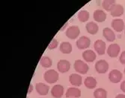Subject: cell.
<instances>
[{
    "label": "cell",
    "mask_w": 125,
    "mask_h": 98,
    "mask_svg": "<svg viewBox=\"0 0 125 98\" xmlns=\"http://www.w3.org/2000/svg\"><path fill=\"white\" fill-rule=\"evenodd\" d=\"M44 80L48 83H54L59 80V73L54 69H50L44 73Z\"/></svg>",
    "instance_id": "cell-1"
},
{
    "label": "cell",
    "mask_w": 125,
    "mask_h": 98,
    "mask_svg": "<svg viewBox=\"0 0 125 98\" xmlns=\"http://www.w3.org/2000/svg\"><path fill=\"white\" fill-rule=\"evenodd\" d=\"M74 69L79 74H87L88 71L89 70V67H88V65L83 60H77L74 62Z\"/></svg>",
    "instance_id": "cell-2"
},
{
    "label": "cell",
    "mask_w": 125,
    "mask_h": 98,
    "mask_svg": "<svg viewBox=\"0 0 125 98\" xmlns=\"http://www.w3.org/2000/svg\"><path fill=\"white\" fill-rule=\"evenodd\" d=\"M94 67L97 73L105 74L109 70V63L105 60H100L95 63Z\"/></svg>",
    "instance_id": "cell-3"
},
{
    "label": "cell",
    "mask_w": 125,
    "mask_h": 98,
    "mask_svg": "<svg viewBox=\"0 0 125 98\" xmlns=\"http://www.w3.org/2000/svg\"><path fill=\"white\" fill-rule=\"evenodd\" d=\"M79 34H80V29L78 26H76V25H72V26H70L68 28H67V30H66V37H68L71 39H76Z\"/></svg>",
    "instance_id": "cell-4"
},
{
    "label": "cell",
    "mask_w": 125,
    "mask_h": 98,
    "mask_svg": "<svg viewBox=\"0 0 125 98\" xmlns=\"http://www.w3.org/2000/svg\"><path fill=\"white\" fill-rule=\"evenodd\" d=\"M122 77H123L122 73L117 69L112 70L109 74V80L111 83H118L121 82V80H122Z\"/></svg>",
    "instance_id": "cell-5"
},
{
    "label": "cell",
    "mask_w": 125,
    "mask_h": 98,
    "mask_svg": "<svg viewBox=\"0 0 125 98\" xmlns=\"http://www.w3.org/2000/svg\"><path fill=\"white\" fill-rule=\"evenodd\" d=\"M120 51H121V48L117 43H113V44L109 45V46L107 48V54L109 55V57L112 58L117 57Z\"/></svg>",
    "instance_id": "cell-6"
},
{
    "label": "cell",
    "mask_w": 125,
    "mask_h": 98,
    "mask_svg": "<svg viewBox=\"0 0 125 98\" xmlns=\"http://www.w3.org/2000/svg\"><path fill=\"white\" fill-rule=\"evenodd\" d=\"M76 47L79 50H83V49L88 48L90 46L91 40L88 37L85 36H83L81 37H79V39L76 41Z\"/></svg>",
    "instance_id": "cell-7"
},
{
    "label": "cell",
    "mask_w": 125,
    "mask_h": 98,
    "mask_svg": "<svg viewBox=\"0 0 125 98\" xmlns=\"http://www.w3.org/2000/svg\"><path fill=\"white\" fill-rule=\"evenodd\" d=\"M106 42L102 39H97L94 43V48L95 51L99 55H104L106 51Z\"/></svg>",
    "instance_id": "cell-8"
},
{
    "label": "cell",
    "mask_w": 125,
    "mask_h": 98,
    "mask_svg": "<svg viewBox=\"0 0 125 98\" xmlns=\"http://www.w3.org/2000/svg\"><path fill=\"white\" fill-rule=\"evenodd\" d=\"M112 28L114 29L116 32H121L124 30L125 25L124 23V20L122 19H114L111 23Z\"/></svg>",
    "instance_id": "cell-9"
},
{
    "label": "cell",
    "mask_w": 125,
    "mask_h": 98,
    "mask_svg": "<svg viewBox=\"0 0 125 98\" xmlns=\"http://www.w3.org/2000/svg\"><path fill=\"white\" fill-rule=\"evenodd\" d=\"M58 71L61 73H66L71 68V63L66 60H61L57 63Z\"/></svg>",
    "instance_id": "cell-10"
},
{
    "label": "cell",
    "mask_w": 125,
    "mask_h": 98,
    "mask_svg": "<svg viewBox=\"0 0 125 98\" xmlns=\"http://www.w3.org/2000/svg\"><path fill=\"white\" fill-rule=\"evenodd\" d=\"M81 97V91L75 87H70L66 91L67 98H78Z\"/></svg>",
    "instance_id": "cell-11"
},
{
    "label": "cell",
    "mask_w": 125,
    "mask_h": 98,
    "mask_svg": "<svg viewBox=\"0 0 125 98\" xmlns=\"http://www.w3.org/2000/svg\"><path fill=\"white\" fill-rule=\"evenodd\" d=\"M124 10L121 5L115 4L110 10V14L113 17H118L124 14Z\"/></svg>",
    "instance_id": "cell-12"
},
{
    "label": "cell",
    "mask_w": 125,
    "mask_h": 98,
    "mask_svg": "<svg viewBox=\"0 0 125 98\" xmlns=\"http://www.w3.org/2000/svg\"><path fill=\"white\" fill-rule=\"evenodd\" d=\"M64 94V87L62 85H55L51 89V94L55 98H61Z\"/></svg>",
    "instance_id": "cell-13"
},
{
    "label": "cell",
    "mask_w": 125,
    "mask_h": 98,
    "mask_svg": "<svg viewBox=\"0 0 125 98\" xmlns=\"http://www.w3.org/2000/svg\"><path fill=\"white\" fill-rule=\"evenodd\" d=\"M69 82L73 86H80L83 83L82 77L78 74H71L69 76Z\"/></svg>",
    "instance_id": "cell-14"
},
{
    "label": "cell",
    "mask_w": 125,
    "mask_h": 98,
    "mask_svg": "<svg viewBox=\"0 0 125 98\" xmlns=\"http://www.w3.org/2000/svg\"><path fill=\"white\" fill-rule=\"evenodd\" d=\"M35 89H36V91L40 95H47L49 92L50 87L44 83H36L35 85Z\"/></svg>",
    "instance_id": "cell-15"
},
{
    "label": "cell",
    "mask_w": 125,
    "mask_h": 98,
    "mask_svg": "<svg viewBox=\"0 0 125 98\" xmlns=\"http://www.w3.org/2000/svg\"><path fill=\"white\" fill-rule=\"evenodd\" d=\"M93 18L97 23H103L106 19V14L103 10H96L94 12Z\"/></svg>",
    "instance_id": "cell-16"
},
{
    "label": "cell",
    "mask_w": 125,
    "mask_h": 98,
    "mask_svg": "<svg viewBox=\"0 0 125 98\" xmlns=\"http://www.w3.org/2000/svg\"><path fill=\"white\" fill-rule=\"evenodd\" d=\"M83 58L88 62H92L96 60V53L92 50H86L83 52Z\"/></svg>",
    "instance_id": "cell-17"
},
{
    "label": "cell",
    "mask_w": 125,
    "mask_h": 98,
    "mask_svg": "<svg viewBox=\"0 0 125 98\" xmlns=\"http://www.w3.org/2000/svg\"><path fill=\"white\" fill-rule=\"evenodd\" d=\"M103 35L108 42H113L115 39V34L114 31L109 28H105L103 30Z\"/></svg>",
    "instance_id": "cell-18"
},
{
    "label": "cell",
    "mask_w": 125,
    "mask_h": 98,
    "mask_svg": "<svg viewBox=\"0 0 125 98\" xmlns=\"http://www.w3.org/2000/svg\"><path fill=\"white\" fill-rule=\"evenodd\" d=\"M85 28H86V30L88 31V34H92V35L96 34L99 30V27H98L97 24L94 23V22H90V23H87L85 25Z\"/></svg>",
    "instance_id": "cell-19"
},
{
    "label": "cell",
    "mask_w": 125,
    "mask_h": 98,
    "mask_svg": "<svg viewBox=\"0 0 125 98\" xmlns=\"http://www.w3.org/2000/svg\"><path fill=\"white\" fill-rule=\"evenodd\" d=\"M97 84V82L96 79L94 78L93 77H88L84 80L85 86L89 89H92L96 88Z\"/></svg>",
    "instance_id": "cell-20"
},
{
    "label": "cell",
    "mask_w": 125,
    "mask_h": 98,
    "mask_svg": "<svg viewBox=\"0 0 125 98\" xmlns=\"http://www.w3.org/2000/svg\"><path fill=\"white\" fill-rule=\"evenodd\" d=\"M59 50L63 53H71L72 51V45L70 42H63L60 44Z\"/></svg>",
    "instance_id": "cell-21"
},
{
    "label": "cell",
    "mask_w": 125,
    "mask_h": 98,
    "mask_svg": "<svg viewBox=\"0 0 125 98\" xmlns=\"http://www.w3.org/2000/svg\"><path fill=\"white\" fill-rule=\"evenodd\" d=\"M40 64L42 67L43 68H50L52 65V61L51 60L50 57H47V56H44V57H42L41 59L40 60Z\"/></svg>",
    "instance_id": "cell-22"
},
{
    "label": "cell",
    "mask_w": 125,
    "mask_h": 98,
    "mask_svg": "<svg viewBox=\"0 0 125 98\" xmlns=\"http://www.w3.org/2000/svg\"><path fill=\"white\" fill-rule=\"evenodd\" d=\"M78 19L81 23H85L89 19V12L86 10H82L78 13Z\"/></svg>",
    "instance_id": "cell-23"
},
{
    "label": "cell",
    "mask_w": 125,
    "mask_h": 98,
    "mask_svg": "<svg viewBox=\"0 0 125 98\" xmlns=\"http://www.w3.org/2000/svg\"><path fill=\"white\" fill-rule=\"evenodd\" d=\"M94 98H106L107 97V91L103 88L97 89L94 91Z\"/></svg>",
    "instance_id": "cell-24"
},
{
    "label": "cell",
    "mask_w": 125,
    "mask_h": 98,
    "mask_svg": "<svg viewBox=\"0 0 125 98\" xmlns=\"http://www.w3.org/2000/svg\"><path fill=\"white\" fill-rule=\"evenodd\" d=\"M116 4V2L115 0H104L102 2V6H103L104 9L106 10V11H110L112 7Z\"/></svg>",
    "instance_id": "cell-25"
},
{
    "label": "cell",
    "mask_w": 125,
    "mask_h": 98,
    "mask_svg": "<svg viewBox=\"0 0 125 98\" xmlns=\"http://www.w3.org/2000/svg\"><path fill=\"white\" fill-rule=\"evenodd\" d=\"M58 45H59V42H58V40L54 38V39H52L51 42L49 44V45H48L47 48L50 50H52V49H55V48H57Z\"/></svg>",
    "instance_id": "cell-26"
},
{
    "label": "cell",
    "mask_w": 125,
    "mask_h": 98,
    "mask_svg": "<svg viewBox=\"0 0 125 98\" xmlns=\"http://www.w3.org/2000/svg\"><path fill=\"white\" fill-rule=\"evenodd\" d=\"M119 62L121 64L125 65V51L121 52V55H120V57H119Z\"/></svg>",
    "instance_id": "cell-27"
},
{
    "label": "cell",
    "mask_w": 125,
    "mask_h": 98,
    "mask_svg": "<svg viewBox=\"0 0 125 98\" xmlns=\"http://www.w3.org/2000/svg\"><path fill=\"white\" fill-rule=\"evenodd\" d=\"M120 88H121V91H122L123 92H124V93H125V80H124V81L121 83Z\"/></svg>",
    "instance_id": "cell-28"
},
{
    "label": "cell",
    "mask_w": 125,
    "mask_h": 98,
    "mask_svg": "<svg viewBox=\"0 0 125 98\" xmlns=\"http://www.w3.org/2000/svg\"><path fill=\"white\" fill-rule=\"evenodd\" d=\"M32 91H33V85H32V84H30V85H29V87L28 94H30Z\"/></svg>",
    "instance_id": "cell-29"
},
{
    "label": "cell",
    "mask_w": 125,
    "mask_h": 98,
    "mask_svg": "<svg viewBox=\"0 0 125 98\" xmlns=\"http://www.w3.org/2000/svg\"><path fill=\"white\" fill-rule=\"evenodd\" d=\"M115 98H125V94H117V96L115 97Z\"/></svg>",
    "instance_id": "cell-30"
},
{
    "label": "cell",
    "mask_w": 125,
    "mask_h": 98,
    "mask_svg": "<svg viewBox=\"0 0 125 98\" xmlns=\"http://www.w3.org/2000/svg\"><path fill=\"white\" fill-rule=\"evenodd\" d=\"M67 25H68V22H67V23H65V24H64V25L60 29V31H63V30H64V29L66 28V27L67 26Z\"/></svg>",
    "instance_id": "cell-31"
},
{
    "label": "cell",
    "mask_w": 125,
    "mask_h": 98,
    "mask_svg": "<svg viewBox=\"0 0 125 98\" xmlns=\"http://www.w3.org/2000/svg\"><path fill=\"white\" fill-rule=\"evenodd\" d=\"M124 74H125V68H124Z\"/></svg>",
    "instance_id": "cell-32"
},
{
    "label": "cell",
    "mask_w": 125,
    "mask_h": 98,
    "mask_svg": "<svg viewBox=\"0 0 125 98\" xmlns=\"http://www.w3.org/2000/svg\"><path fill=\"white\" fill-rule=\"evenodd\" d=\"M124 34H125V28H124Z\"/></svg>",
    "instance_id": "cell-33"
}]
</instances>
